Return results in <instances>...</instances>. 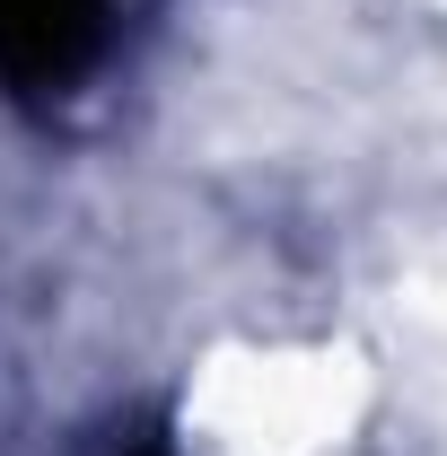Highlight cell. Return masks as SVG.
<instances>
[{
    "instance_id": "6da1fadb",
    "label": "cell",
    "mask_w": 447,
    "mask_h": 456,
    "mask_svg": "<svg viewBox=\"0 0 447 456\" xmlns=\"http://www.w3.org/2000/svg\"><path fill=\"white\" fill-rule=\"evenodd\" d=\"M378 403V369L334 334H264L193 360L175 395L184 456H342Z\"/></svg>"
},
{
    "instance_id": "7a4b0ae2",
    "label": "cell",
    "mask_w": 447,
    "mask_h": 456,
    "mask_svg": "<svg viewBox=\"0 0 447 456\" xmlns=\"http://www.w3.org/2000/svg\"><path fill=\"white\" fill-rule=\"evenodd\" d=\"M439 9H447V0H439Z\"/></svg>"
}]
</instances>
